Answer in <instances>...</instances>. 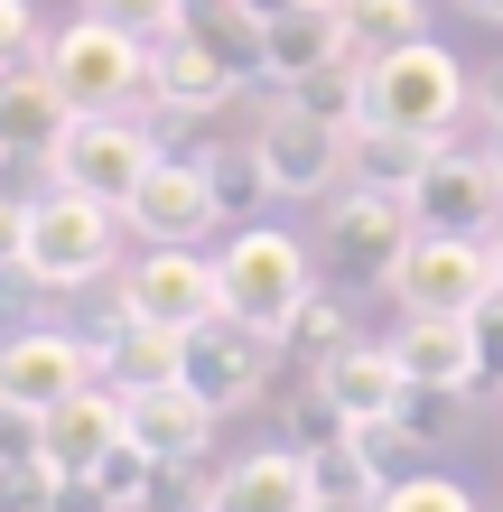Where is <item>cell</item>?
I'll list each match as a JSON object with an SVG mask.
<instances>
[{
    "label": "cell",
    "mask_w": 503,
    "mask_h": 512,
    "mask_svg": "<svg viewBox=\"0 0 503 512\" xmlns=\"http://www.w3.org/2000/svg\"><path fill=\"white\" fill-rule=\"evenodd\" d=\"M476 103V84H466V66L438 38H410L392 56H373L364 66V112L354 122H382V131H420V140H448L457 112Z\"/></svg>",
    "instance_id": "obj_1"
},
{
    "label": "cell",
    "mask_w": 503,
    "mask_h": 512,
    "mask_svg": "<svg viewBox=\"0 0 503 512\" xmlns=\"http://www.w3.org/2000/svg\"><path fill=\"white\" fill-rule=\"evenodd\" d=\"M112 252H122V205L84 196V187H47L28 205V261L19 280L28 289H94Z\"/></svg>",
    "instance_id": "obj_2"
},
{
    "label": "cell",
    "mask_w": 503,
    "mask_h": 512,
    "mask_svg": "<svg viewBox=\"0 0 503 512\" xmlns=\"http://www.w3.org/2000/svg\"><path fill=\"white\" fill-rule=\"evenodd\" d=\"M38 66H47L56 94H66V112H131L150 94V38H131V28H112L94 10L56 28L38 47Z\"/></svg>",
    "instance_id": "obj_3"
},
{
    "label": "cell",
    "mask_w": 503,
    "mask_h": 512,
    "mask_svg": "<svg viewBox=\"0 0 503 512\" xmlns=\"http://www.w3.org/2000/svg\"><path fill=\"white\" fill-rule=\"evenodd\" d=\"M215 280H224V317H243L252 336H289V317L317 298V270L280 224H243L215 252Z\"/></svg>",
    "instance_id": "obj_4"
},
{
    "label": "cell",
    "mask_w": 503,
    "mask_h": 512,
    "mask_svg": "<svg viewBox=\"0 0 503 512\" xmlns=\"http://www.w3.org/2000/svg\"><path fill=\"white\" fill-rule=\"evenodd\" d=\"M382 289L401 298V317H476L503 280H494V243H476V233H429L420 224Z\"/></svg>",
    "instance_id": "obj_5"
},
{
    "label": "cell",
    "mask_w": 503,
    "mask_h": 512,
    "mask_svg": "<svg viewBox=\"0 0 503 512\" xmlns=\"http://www.w3.org/2000/svg\"><path fill=\"white\" fill-rule=\"evenodd\" d=\"M252 149H261L271 196H327L354 168V122H327V112H308V103H280L271 122L252 131Z\"/></svg>",
    "instance_id": "obj_6"
},
{
    "label": "cell",
    "mask_w": 503,
    "mask_h": 512,
    "mask_svg": "<svg viewBox=\"0 0 503 512\" xmlns=\"http://www.w3.org/2000/svg\"><path fill=\"white\" fill-rule=\"evenodd\" d=\"M159 159V140L122 122V112H75L66 140H56V187H84V196H103V205H131V187L150 177Z\"/></svg>",
    "instance_id": "obj_7"
},
{
    "label": "cell",
    "mask_w": 503,
    "mask_h": 512,
    "mask_svg": "<svg viewBox=\"0 0 503 512\" xmlns=\"http://www.w3.org/2000/svg\"><path fill=\"white\" fill-rule=\"evenodd\" d=\"M94 336H75V326H19V336H0V410L10 419H38L56 410L75 382H94Z\"/></svg>",
    "instance_id": "obj_8"
},
{
    "label": "cell",
    "mask_w": 503,
    "mask_h": 512,
    "mask_svg": "<svg viewBox=\"0 0 503 512\" xmlns=\"http://www.w3.org/2000/svg\"><path fill=\"white\" fill-rule=\"evenodd\" d=\"M410 233H420L410 196L364 187V177H345V196L327 205V261L345 270V280H392V261L410 252Z\"/></svg>",
    "instance_id": "obj_9"
},
{
    "label": "cell",
    "mask_w": 503,
    "mask_h": 512,
    "mask_svg": "<svg viewBox=\"0 0 503 512\" xmlns=\"http://www.w3.org/2000/svg\"><path fill=\"white\" fill-rule=\"evenodd\" d=\"M122 308H131V317H150V326L196 336L205 317H224L215 252H196V243H150V252H140V270L122 280Z\"/></svg>",
    "instance_id": "obj_10"
},
{
    "label": "cell",
    "mask_w": 503,
    "mask_h": 512,
    "mask_svg": "<svg viewBox=\"0 0 503 512\" xmlns=\"http://www.w3.org/2000/svg\"><path fill=\"white\" fill-rule=\"evenodd\" d=\"M122 224L140 233V243H205V233L224 224V196H215V177H205V159H150V177L131 187L122 205Z\"/></svg>",
    "instance_id": "obj_11"
},
{
    "label": "cell",
    "mask_w": 503,
    "mask_h": 512,
    "mask_svg": "<svg viewBox=\"0 0 503 512\" xmlns=\"http://www.w3.org/2000/svg\"><path fill=\"white\" fill-rule=\"evenodd\" d=\"M410 215H420L429 233H476V243H494V224H503V168L485 159V149H438L429 177L410 187Z\"/></svg>",
    "instance_id": "obj_12"
},
{
    "label": "cell",
    "mask_w": 503,
    "mask_h": 512,
    "mask_svg": "<svg viewBox=\"0 0 503 512\" xmlns=\"http://www.w3.org/2000/svg\"><path fill=\"white\" fill-rule=\"evenodd\" d=\"M131 419H122V391L112 382H75L56 410H38V457L56 475H103L112 457H122Z\"/></svg>",
    "instance_id": "obj_13"
},
{
    "label": "cell",
    "mask_w": 503,
    "mask_h": 512,
    "mask_svg": "<svg viewBox=\"0 0 503 512\" xmlns=\"http://www.w3.org/2000/svg\"><path fill=\"white\" fill-rule=\"evenodd\" d=\"M122 419H131V447L150 466H196L205 447H215V401H205L196 382H140V391H122Z\"/></svg>",
    "instance_id": "obj_14"
},
{
    "label": "cell",
    "mask_w": 503,
    "mask_h": 512,
    "mask_svg": "<svg viewBox=\"0 0 503 512\" xmlns=\"http://www.w3.org/2000/svg\"><path fill=\"white\" fill-rule=\"evenodd\" d=\"M271 345L280 336H252L243 317H205L196 336H187V354H177V382H196L215 410H243L261 382H271Z\"/></svg>",
    "instance_id": "obj_15"
},
{
    "label": "cell",
    "mask_w": 503,
    "mask_h": 512,
    "mask_svg": "<svg viewBox=\"0 0 503 512\" xmlns=\"http://www.w3.org/2000/svg\"><path fill=\"white\" fill-rule=\"evenodd\" d=\"M317 401H327L345 429H373V419H401V401H410V373H401V354H392V336L382 345H364V336H345L327 364H317Z\"/></svg>",
    "instance_id": "obj_16"
},
{
    "label": "cell",
    "mask_w": 503,
    "mask_h": 512,
    "mask_svg": "<svg viewBox=\"0 0 503 512\" xmlns=\"http://www.w3.org/2000/svg\"><path fill=\"white\" fill-rule=\"evenodd\" d=\"M392 354H401L410 391H457V401H466V391L485 382V336H476V317H401Z\"/></svg>",
    "instance_id": "obj_17"
},
{
    "label": "cell",
    "mask_w": 503,
    "mask_h": 512,
    "mask_svg": "<svg viewBox=\"0 0 503 512\" xmlns=\"http://www.w3.org/2000/svg\"><path fill=\"white\" fill-rule=\"evenodd\" d=\"M205 512H317V475H308V447H252L215 475Z\"/></svg>",
    "instance_id": "obj_18"
},
{
    "label": "cell",
    "mask_w": 503,
    "mask_h": 512,
    "mask_svg": "<svg viewBox=\"0 0 503 512\" xmlns=\"http://www.w3.org/2000/svg\"><path fill=\"white\" fill-rule=\"evenodd\" d=\"M243 94V75L224 66L205 38H187V28H168V38H150V103L159 112H215Z\"/></svg>",
    "instance_id": "obj_19"
},
{
    "label": "cell",
    "mask_w": 503,
    "mask_h": 512,
    "mask_svg": "<svg viewBox=\"0 0 503 512\" xmlns=\"http://www.w3.org/2000/svg\"><path fill=\"white\" fill-rule=\"evenodd\" d=\"M336 56H345V19H336V10H308V0H289V10L261 28V75H271L280 94H289L299 75L336 66Z\"/></svg>",
    "instance_id": "obj_20"
},
{
    "label": "cell",
    "mask_w": 503,
    "mask_h": 512,
    "mask_svg": "<svg viewBox=\"0 0 503 512\" xmlns=\"http://www.w3.org/2000/svg\"><path fill=\"white\" fill-rule=\"evenodd\" d=\"M66 122H75V112L47 84V66H10V75H0V149H56Z\"/></svg>",
    "instance_id": "obj_21"
},
{
    "label": "cell",
    "mask_w": 503,
    "mask_h": 512,
    "mask_svg": "<svg viewBox=\"0 0 503 512\" xmlns=\"http://www.w3.org/2000/svg\"><path fill=\"white\" fill-rule=\"evenodd\" d=\"M448 140H420V131H382V122H354V168L345 177H364V187H392V196H410L429 177V159Z\"/></svg>",
    "instance_id": "obj_22"
},
{
    "label": "cell",
    "mask_w": 503,
    "mask_h": 512,
    "mask_svg": "<svg viewBox=\"0 0 503 512\" xmlns=\"http://www.w3.org/2000/svg\"><path fill=\"white\" fill-rule=\"evenodd\" d=\"M177 28H187V38H205L243 84L261 75V28H271V19H261L252 0H187V19H177Z\"/></svg>",
    "instance_id": "obj_23"
},
{
    "label": "cell",
    "mask_w": 503,
    "mask_h": 512,
    "mask_svg": "<svg viewBox=\"0 0 503 512\" xmlns=\"http://www.w3.org/2000/svg\"><path fill=\"white\" fill-rule=\"evenodd\" d=\"M336 19H345V56H354V66H373V56L429 38V10H420V0H345Z\"/></svg>",
    "instance_id": "obj_24"
},
{
    "label": "cell",
    "mask_w": 503,
    "mask_h": 512,
    "mask_svg": "<svg viewBox=\"0 0 503 512\" xmlns=\"http://www.w3.org/2000/svg\"><path fill=\"white\" fill-rule=\"evenodd\" d=\"M373 512H476V494H466L457 475H438V466H410V475H392V485L373 494Z\"/></svg>",
    "instance_id": "obj_25"
},
{
    "label": "cell",
    "mask_w": 503,
    "mask_h": 512,
    "mask_svg": "<svg viewBox=\"0 0 503 512\" xmlns=\"http://www.w3.org/2000/svg\"><path fill=\"white\" fill-rule=\"evenodd\" d=\"M336 345H345V308H336V298H327V289H317V298H308V308H299V317H289V354H308V364H327V354H336Z\"/></svg>",
    "instance_id": "obj_26"
},
{
    "label": "cell",
    "mask_w": 503,
    "mask_h": 512,
    "mask_svg": "<svg viewBox=\"0 0 503 512\" xmlns=\"http://www.w3.org/2000/svg\"><path fill=\"white\" fill-rule=\"evenodd\" d=\"M94 19H112V28H131V38H168L177 19H187V0H84Z\"/></svg>",
    "instance_id": "obj_27"
},
{
    "label": "cell",
    "mask_w": 503,
    "mask_h": 512,
    "mask_svg": "<svg viewBox=\"0 0 503 512\" xmlns=\"http://www.w3.org/2000/svg\"><path fill=\"white\" fill-rule=\"evenodd\" d=\"M205 177H215L224 215H233V205H261V196H271V177H261V149H233V159H205Z\"/></svg>",
    "instance_id": "obj_28"
},
{
    "label": "cell",
    "mask_w": 503,
    "mask_h": 512,
    "mask_svg": "<svg viewBox=\"0 0 503 512\" xmlns=\"http://www.w3.org/2000/svg\"><path fill=\"white\" fill-rule=\"evenodd\" d=\"M28 47H47V38H38V19H28V0H0V75L28 66Z\"/></svg>",
    "instance_id": "obj_29"
},
{
    "label": "cell",
    "mask_w": 503,
    "mask_h": 512,
    "mask_svg": "<svg viewBox=\"0 0 503 512\" xmlns=\"http://www.w3.org/2000/svg\"><path fill=\"white\" fill-rule=\"evenodd\" d=\"M19 261H28V196L0 187V280H19Z\"/></svg>",
    "instance_id": "obj_30"
},
{
    "label": "cell",
    "mask_w": 503,
    "mask_h": 512,
    "mask_svg": "<svg viewBox=\"0 0 503 512\" xmlns=\"http://www.w3.org/2000/svg\"><path fill=\"white\" fill-rule=\"evenodd\" d=\"M466 19H485V28H503V0H457Z\"/></svg>",
    "instance_id": "obj_31"
},
{
    "label": "cell",
    "mask_w": 503,
    "mask_h": 512,
    "mask_svg": "<svg viewBox=\"0 0 503 512\" xmlns=\"http://www.w3.org/2000/svg\"><path fill=\"white\" fill-rule=\"evenodd\" d=\"M476 94H485V112H494V122H503V66H494V75L476 84Z\"/></svg>",
    "instance_id": "obj_32"
},
{
    "label": "cell",
    "mask_w": 503,
    "mask_h": 512,
    "mask_svg": "<svg viewBox=\"0 0 503 512\" xmlns=\"http://www.w3.org/2000/svg\"><path fill=\"white\" fill-rule=\"evenodd\" d=\"M485 159H494V168H503V122H494V149H485Z\"/></svg>",
    "instance_id": "obj_33"
},
{
    "label": "cell",
    "mask_w": 503,
    "mask_h": 512,
    "mask_svg": "<svg viewBox=\"0 0 503 512\" xmlns=\"http://www.w3.org/2000/svg\"><path fill=\"white\" fill-rule=\"evenodd\" d=\"M494 280H503V224H494Z\"/></svg>",
    "instance_id": "obj_34"
},
{
    "label": "cell",
    "mask_w": 503,
    "mask_h": 512,
    "mask_svg": "<svg viewBox=\"0 0 503 512\" xmlns=\"http://www.w3.org/2000/svg\"><path fill=\"white\" fill-rule=\"evenodd\" d=\"M308 10H345V0H308Z\"/></svg>",
    "instance_id": "obj_35"
}]
</instances>
